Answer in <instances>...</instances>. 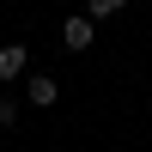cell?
<instances>
[{"label": "cell", "instance_id": "6da1fadb", "mask_svg": "<svg viewBox=\"0 0 152 152\" xmlns=\"http://www.w3.org/2000/svg\"><path fill=\"white\" fill-rule=\"evenodd\" d=\"M91 37H97V18H91V12H79V18L61 24V43H67V49H91Z\"/></svg>", "mask_w": 152, "mask_h": 152}, {"label": "cell", "instance_id": "7a4b0ae2", "mask_svg": "<svg viewBox=\"0 0 152 152\" xmlns=\"http://www.w3.org/2000/svg\"><path fill=\"white\" fill-rule=\"evenodd\" d=\"M24 91H31V104H43V110H49V104H55V97H61V85L49 79V73H37V79L24 85Z\"/></svg>", "mask_w": 152, "mask_h": 152}, {"label": "cell", "instance_id": "3957f363", "mask_svg": "<svg viewBox=\"0 0 152 152\" xmlns=\"http://www.w3.org/2000/svg\"><path fill=\"white\" fill-rule=\"evenodd\" d=\"M24 73V43H12V49H0V79H18Z\"/></svg>", "mask_w": 152, "mask_h": 152}, {"label": "cell", "instance_id": "277c9868", "mask_svg": "<svg viewBox=\"0 0 152 152\" xmlns=\"http://www.w3.org/2000/svg\"><path fill=\"white\" fill-rule=\"evenodd\" d=\"M122 6H128V0H85V12H91V18H116Z\"/></svg>", "mask_w": 152, "mask_h": 152}, {"label": "cell", "instance_id": "5b68a950", "mask_svg": "<svg viewBox=\"0 0 152 152\" xmlns=\"http://www.w3.org/2000/svg\"><path fill=\"white\" fill-rule=\"evenodd\" d=\"M12 122H18V104H12V97H0V128H12Z\"/></svg>", "mask_w": 152, "mask_h": 152}]
</instances>
